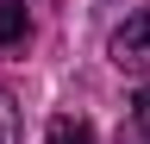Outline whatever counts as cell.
<instances>
[{"label":"cell","mask_w":150,"mask_h":144,"mask_svg":"<svg viewBox=\"0 0 150 144\" xmlns=\"http://www.w3.org/2000/svg\"><path fill=\"white\" fill-rule=\"evenodd\" d=\"M106 57L125 69V75H150V13H131V19L112 31Z\"/></svg>","instance_id":"cell-1"},{"label":"cell","mask_w":150,"mask_h":144,"mask_svg":"<svg viewBox=\"0 0 150 144\" xmlns=\"http://www.w3.org/2000/svg\"><path fill=\"white\" fill-rule=\"evenodd\" d=\"M31 38V13H25V0H0V50H19Z\"/></svg>","instance_id":"cell-2"},{"label":"cell","mask_w":150,"mask_h":144,"mask_svg":"<svg viewBox=\"0 0 150 144\" xmlns=\"http://www.w3.org/2000/svg\"><path fill=\"white\" fill-rule=\"evenodd\" d=\"M50 144H94V125L81 113H56L50 119Z\"/></svg>","instance_id":"cell-3"},{"label":"cell","mask_w":150,"mask_h":144,"mask_svg":"<svg viewBox=\"0 0 150 144\" xmlns=\"http://www.w3.org/2000/svg\"><path fill=\"white\" fill-rule=\"evenodd\" d=\"M131 132H138V144H150V88L131 94Z\"/></svg>","instance_id":"cell-4"},{"label":"cell","mask_w":150,"mask_h":144,"mask_svg":"<svg viewBox=\"0 0 150 144\" xmlns=\"http://www.w3.org/2000/svg\"><path fill=\"white\" fill-rule=\"evenodd\" d=\"M0 144H19V106L6 88H0Z\"/></svg>","instance_id":"cell-5"}]
</instances>
